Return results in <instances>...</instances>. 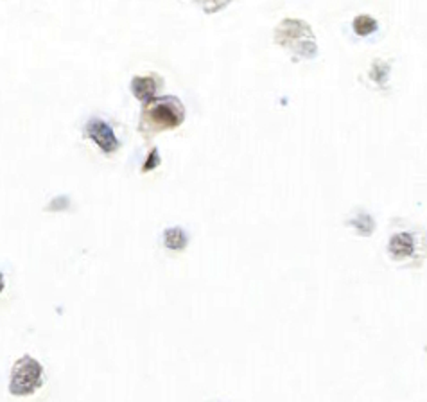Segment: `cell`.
I'll return each mask as SVG.
<instances>
[{
    "label": "cell",
    "mask_w": 427,
    "mask_h": 402,
    "mask_svg": "<svg viewBox=\"0 0 427 402\" xmlns=\"http://www.w3.org/2000/svg\"><path fill=\"white\" fill-rule=\"evenodd\" d=\"M4 291V275L0 273V293Z\"/></svg>",
    "instance_id": "14"
},
{
    "label": "cell",
    "mask_w": 427,
    "mask_h": 402,
    "mask_svg": "<svg viewBox=\"0 0 427 402\" xmlns=\"http://www.w3.org/2000/svg\"><path fill=\"white\" fill-rule=\"evenodd\" d=\"M67 207H68L67 198H59V200L52 201V203L47 207V210H61V209H67Z\"/></svg>",
    "instance_id": "13"
},
{
    "label": "cell",
    "mask_w": 427,
    "mask_h": 402,
    "mask_svg": "<svg viewBox=\"0 0 427 402\" xmlns=\"http://www.w3.org/2000/svg\"><path fill=\"white\" fill-rule=\"evenodd\" d=\"M158 164H160V157H158V149H153V151L149 153L148 160H146V164H144V167H142V169H144V171H151V169H155V167H157Z\"/></svg>",
    "instance_id": "12"
},
{
    "label": "cell",
    "mask_w": 427,
    "mask_h": 402,
    "mask_svg": "<svg viewBox=\"0 0 427 402\" xmlns=\"http://www.w3.org/2000/svg\"><path fill=\"white\" fill-rule=\"evenodd\" d=\"M187 236L181 228H169L163 232V242L169 250H183L187 246Z\"/></svg>",
    "instance_id": "8"
},
{
    "label": "cell",
    "mask_w": 427,
    "mask_h": 402,
    "mask_svg": "<svg viewBox=\"0 0 427 402\" xmlns=\"http://www.w3.org/2000/svg\"><path fill=\"white\" fill-rule=\"evenodd\" d=\"M275 41L282 45L284 49H288L297 58L310 59L318 54L315 35L310 31V27L301 20L288 18L282 23H279L275 29Z\"/></svg>",
    "instance_id": "1"
},
{
    "label": "cell",
    "mask_w": 427,
    "mask_h": 402,
    "mask_svg": "<svg viewBox=\"0 0 427 402\" xmlns=\"http://www.w3.org/2000/svg\"><path fill=\"white\" fill-rule=\"evenodd\" d=\"M417 250V239L413 233L397 232L388 241V255L395 260H404L413 257Z\"/></svg>",
    "instance_id": "5"
},
{
    "label": "cell",
    "mask_w": 427,
    "mask_h": 402,
    "mask_svg": "<svg viewBox=\"0 0 427 402\" xmlns=\"http://www.w3.org/2000/svg\"><path fill=\"white\" fill-rule=\"evenodd\" d=\"M352 27H354V32L357 36H368L377 31L379 23L370 15H357L354 18V22H352Z\"/></svg>",
    "instance_id": "7"
},
{
    "label": "cell",
    "mask_w": 427,
    "mask_h": 402,
    "mask_svg": "<svg viewBox=\"0 0 427 402\" xmlns=\"http://www.w3.org/2000/svg\"><path fill=\"white\" fill-rule=\"evenodd\" d=\"M158 90V81L155 76H146V77H133L131 81V92L137 99H140L142 103L153 99L157 95Z\"/></svg>",
    "instance_id": "6"
},
{
    "label": "cell",
    "mask_w": 427,
    "mask_h": 402,
    "mask_svg": "<svg viewBox=\"0 0 427 402\" xmlns=\"http://www.w3.org/2000/svg\"><path fill=\"white\" fill-rule=\"evenodd\" d=\"M194 2H198L205 13H216V11L225 8L226 4H230L232 0H194Z\"/></svg>",
    "instance_id": "11"
},
{
    "label": "cell",
    "mask_w": 427,
    "mask_h": 402,
    "mask_svg": "<svg viewBox=\"0 0 427 402\" xmlns=\"http://www.w3.org/2000/svg\"><path fill=\"white\" fill-rule=\"evenodd\" d=\"M183 104L176 97H160L146 101L142 112V128L153 131L172 130L183 122Z\"/></svg>",
    "instance_id": "2"
},
{
    "label": "cell",
    "mask_w": 427,
    "mask_h": 402,
    "mask_svg": "<svg viewBox=\"0 0 427 402\" xmlns=\"http://www.w3.org/2000/svg\"><path fill=\"white\" fill-rule=\"evenodd\" d=\"M388 76H390V65L384 61H375L370 68V77H372L379 86H384L388 83Z\"/></svg>",
    "instance_id": "9"
},
{
    "label": "cell",
    "mask_w": 427,
    "mask_h": 402,
    "mask_svg": "<svg viewBox=\"0 0 427 402\" xmlns=\"http://www.w3.org/2000/svg\"><path fill=\"white\" fill-rule=\"evenodd\" d=\"M41 381H43V368L40 363L32 359L31 356H23L14 363L13 370H11L10 392L19 397L31 395L40 388Z\"/></svg>",
    "instance_id": "3"
},
{
    "label": "cell",
    "mask_w": 427,
    "mask_h": 402,
    "mask_svg": "<svg viewBox=\"0 0 427 402\" xmlns=\"http://www.w3.org/2000/svg\"><path fill=\"white\" fill-rule=\"evenodd\" d=\"M350 224L361 236H370L373 232V228H375V223H373V219L368 214H359L357 218L352 219Z\"/></svg>",
    "instance_id": "10"
},
{
    "label": "cell",
    "mask_w": 427,
    "mask_h": 402,
    "mask_svg": "<svg viewBox=\"0 0 427 402\" xmlns=\"http://www.w3.org/2000/svg\"><path fill=\"white\" fill-rule=\"evenodd\" d=\"M85 137L94 140L99 146L101 151H104L106 155L119 149V139L113 133L112 126L108 122L101 121V119H90L88 121V124L85 126Z\"/></svg>",
    "instance_id": "4"
}]
</instances>
